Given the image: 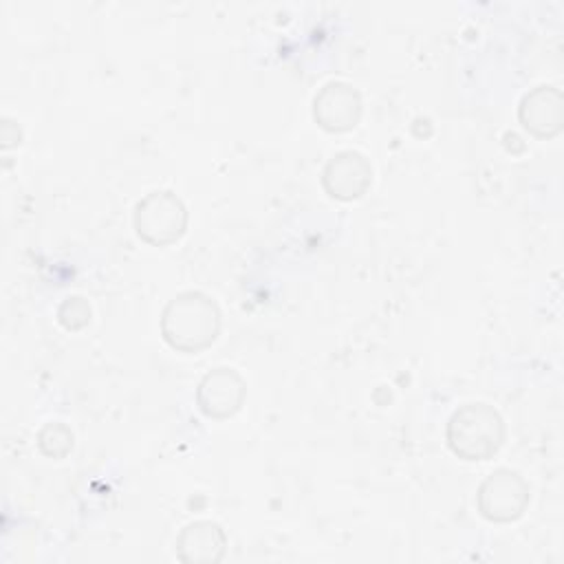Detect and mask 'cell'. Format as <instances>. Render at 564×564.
<instances>
[{"mask_svg": "<svg viewBox=\"0 0 564 564\" xmlns=\"http://www.w3.org/2000/svg\"><path fill=\"white\" fill-rule=\"evenodd\" d=\"M220 308L203 291L176 293L161 313V335L170 348L196 355L209 348L220 333Z\"/></svg>", "mask_w": 564, "mask_h": 564, "instance_id": "6da1fadb", "label": "cell"}, {"mask_svg": "<svg viewBox=\"0 0 564 564\" xmlns=\"http://www.w3.org/2000/svg\"><path fill=\"white\" fill-rule=\"evenodd\" d=\"M502 441L505 421L489 403H463L447 421V445L463 460H489Z\"/></svg>", "mask_w": 564, "mask_h": 564, "instance_id": "7a4b0ae2", "label": "cell"}, {"mask_svg": "<svg viewBox=\"0 0 564 564\" xmlns=\"http://www.w3.org/2000/svg\"><path fill=\"white\" fill-rule=\"evenodd\" d=\"M132 220L141 240L154 247H167L185 234L187 207L174 192L154 189L137 200Z\"/></svg>", "mask_w": 564, "mask_h": 564, "instance_id": "3957f363", "label": "cell"}, {"mask_svg": "<svg viewBox=\"0 0 564 564\" xmlns=\"http://www.w3.org/2000/svg\"><path fill=\"white\" fill-rule=\"evenodd\" d=\"M531 500L529 482L513 469L500 467L485 476L476 491V507L489 522L518 520Z\"/></svg>", "mask_w": 564, "mask_h": 564, "instance_id": "277c9868", "label": "cell"}, {"mask_svg": "<svg viewBox=\"0 0 564 564\" xmlns=\"http://www.w3.org/2000/svg\"><path fill=\"white\" fill-rule=\"evenodd\" d=\"M361 106V95L352 84L330 79L313 97V117L328 132H346L359 123Z\"/></svg>", "mask_w": 564, "mask_h": 564, "instance_id": "5b68a950", "label": "cell"}, {"mask_svg": "<svg viewBox=\"0 0 564 564\" xmlns=\"http://www.w3.org/2000/svg\"><path fill=\"white\" fill-rule=\"evenodd\" d=\"M245 397H247V383L242 375L227 366H218L209 370L196 388V403L200 412L218 421L234 416L240 410Z\"/></svg>", "mask_w": 564, "mask_h": 564, "instance_id": "8992f818", "label": "cell"}, {"mask_svg": "<svg viewBox=\"0 0 564 564\" xmlns=\"http://www.w3.org/2000/svg\"><path fill=\"white\" fill-rule=\"evenodd\" d=\"M372 183V165L357 150H341L328 159L322 170L324 189L339 200H352L366 194Z\"/></svg>", "mask_w": 564, "mask_h": 564, "instance_id": "52a82bcc", "label": "cell"}, {"mask_svg": "<svg viewBox=\"0 0 564 564\" xmlns=\"http://www.w3.org/2000/svg\"><path fill=\"white\" fill-rule=\"evenodd\" d=\"M564 97L555 86H535L520 99L518 119L538 139H551L562 130Z\"/></svg>", "mask_w": 564, "mask_h": 564, "instance_id": "ba28073f", "label": "cell"}, {"mask_svg": "<svg viewBox=\"0 0 564 564\" xmlns=\"http://www.w3.org/2000/svg\"><path fill=\"white\" fill-rule=\"evenodd\" d=\"M227 535L218 522H189L176 538V555L185 564H214L225 557Z\"/></svg>", "mask_w": 564, "mask_h": 564, "instance_id": "9c48e42d", "label": "cell"}, {"mask_svg": "<svg viewBox=\"0 0 564 564\" xmlns=\"http://www.w3.org/2000/svg\"><path fill=\"white\" fill-rule=\"evenodd\" d=\"M37 445L46 456L64 458L73 449V432L62 421H51L40 430Z\"/></svg>", "mask_w": 564, "mask_h": 564, "instance_id": "30bf717a", "label": "cell"}, {"mask_svg": "<svg viewBox=\"0 0 564 564\" xmlns=\"http://www.w3.org/2000/svg\"><path fill=\"white\" fill-rule=\"evenodd\" d=\"M57 319L66 330H79L90 322V304L82 295H68L57 306Z\"/></svg>", "mask_w": 564, "mask_h": 564, "instance_id": "8fae6325", "label": "cell"}]
</instances>
